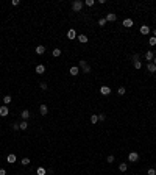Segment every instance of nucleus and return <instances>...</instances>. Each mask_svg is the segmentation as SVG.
I'll use <instances>...</instances> for the list:
<instances>
[{
	"label": "nucleus",
	"instance_id": "12",
	"mask_svg": "<svg viewBox=\"0 0 156 175\" xmlns=\"http://www.w3.org/2000/svg\"><path fill=\"white\" fill-rule=\"evenodd\" d=\"M147 69H148V72H152V74H156V66L153 63H148L147 64Z\"/></svg>",
	"mask_w": 156,
	"mask_h": 175
},
{
	"label": "nucleus",
	"instance_id": "4",
	"mask_svg": "<svg viewBox=\"0 0 156 175\" xmlns=\"http://www.w3.org/2000/svg\"><path fill=\"white\" fill-rule=\"evenodd\" d=\"M8 114H9V109H8V106H6V105L0 106V116H2V117H6Z\"/></svg>",
	"mask_w": 156,
	"mask_h": 175
},
{
	"label": "nucleus",
	"instance_id": "7",
	"mask_svg": "<svg viewBox=\"0 0 156 175\" xmlns=\"http://www.w3.org/2000/svg\"><path fill=\"white\" fill-rule=\"evenodd\" d=\"M153 58H155V53H153V50H148L147 53H145V60H147L148 63H152V61H153Z\"/></svg>",
	"mask_w": 156,
	"mask_h": 175
},
{
	"label": "nucleus",
	"instance_id": "32",
	"mask_svg": "<svg viewBox=\"0 0 156 175\" xmlns=\"http://www.w3.org/2000/svg\"><path fill=\"white\" fill-rule=\"evenodd\" d=\"M147 175H156V171H155V169H148Z\"/></svg>",
	"mask_w": 156,
	"mask_h": 175
},
{
	"label": "nucleus",
	"instance_id": "11",
	"mask_svg": "<svg viewBox=\"0 0 156 175\" xmlns=\"http://www.w3.org/2000/svg\"><path fill=\"white\" fill-rule=\"evenodd\" d=\"M34 52H36L38 55H44V53H45V47H44V45H38Z\"/></svg>",
	"mask_w": 156,
	"mask_h": 175
},
{
	"label": "nucleus",
	"instance_id": "3",
	"mask_svg": "<svg viewBox=\"0 0 156 175\" xmlns=\"http://www.w3.org/2000/svg\"><path fill=\"white\" fill-rule=\"evenodd\" d=\"M137 160H139V153H136V152H131V153L128 155V161L130 163H136Z\"/></svg>",
	"mask_w": 156,
	"mask_h": 175
},
{
	"label": "nucleus",
	"instance_id": "21",
	"mask_svg": "<svg viewBox=\"0 0 156 175\" xmlns=\"http://www.w3.org/2000/svg\"><path fill=\"white\" fill-rule=\"evenodd\" d=\"M19 125H20V130H27V128H28V122L27 120H22Z\"/></svg>",
	"mask_w": 156,
	"mask_h": 175
},
{
	"label": "nucleus",
	"instance_id": "39",
	"mask_svg": "<svg viewBox=\"0 0 156 175\" xmlns=\"http://www.w3.org/2000/svg\"><path fill=\"white\" fill-rule=\"evenodd\" d=\"M152 63H153V64H155V66H156V56L153 58V61H152Z\"/></svg>",
	"mask_w": 156,
	"mask_h": 175
},
{
	"label": "nucleus",
	"instance_id": "23",
	"mask_svg": "<svg viewBox=\"0 0 156 175\" xmlns=\"http://www.w3.org/2000/svg\"><path fill=\"white\" fill-rule=\"evenodd\" d=\"M11 100H13V98H11V95H5V97H3V103H5V105L11 103Z\"/></svg>",
	"mask_w": 156,
	"mask_h": 175
},
{
	"label": "nucleus",
	"instance_id": "9",
	"mask_svg": "<svg viewBox=\"0 0 156 175\" xmlns=\"http://www.w3.org/2000/svg\"><path fill=\"white\" fill-rule=\"evenodd\" d=\"M6 161L9 163V164H14V163H16V155H14V153H9V155L6 156Z\"/></svg>",
	"mask_w": 156,
	"mask_h": 175
},
{
	"label": "nucleus",
	"instance_id": "30",
	"mask_svg": "<svg viewBox=\"0 0 156 175\" xmlns=\"http://www.w3.org/2000/svg\"><path fill=\"white\" fill-rule=\"evenodd\" d=\"M94 3H95V0H86L84 2V5H88V6H92Z\"/></svg>",
	"mask_w": 156,
	"mask_h": 175
},
{
	"label": "nucleus",
	"instance_id": "5",
	"mask_svg": "<svg viewBox=\"0 0 156 175\" xmlns=\"http://www.w3.org/2000/svg\"><path fill=\"white\" fill-rule=\"evenodd\" d=\"M100 94H102V95H109V94H111V88L102 86V88H100Z\"/></svg>",
	"mask_w": 156,
	"mask_h": 175
},
{
	"label": "nucleus",
	"instance_id": "36",
	"mask_svg": "<svg viewBox=\"0 0 156 175\" xmlns=\"http://www.w3.org/2000/svg\"><path fill=\"white\" fill-rule=\"evenodd\" d=\"M105 119H106V116L103 114V113H102V114H99V120H105Z\"/></svg>",
	"mask_w": 156,
	"mask_h": 175
},
{
	"label": "nucleus",
	"instance_id": "1",
	"mask_svg": "<svg viewBox=\"0 0 156 175\" xmlns=\"http://www.w3.org/2000/svg\"><path fill=\"white\" fill-rule=\"evenodd\" d=\"M83 2L81 0H75V2H72V9L75 11V13H80L81 11V8H83Z\"/></svg>",
	"mask_w": 156,
	"mask_h": 175
},
{
	"label": "nucleus",
	"instance_id": "28",
	"mask_svg": "<svg viewBox=\"0 0 156 175\" xmlns=\"http://www.w3.org/2000/svg\"><path fill=\"white\" fill-rule=\"evenodd\" d=\"M117 92H119V94H120V95H123V94H125V92H126V89H125V88H123V86H120Z\"/></svg>",
	"mask_w": 156,
	"mask_h": 175
},
{
	"label": "nucleus",
	"instance_id": "29",
	"mask_svg": "<svg viewBox=\"0 0 156 175\" xmlns=\"http://www.w3.org/2000/svg\"><path fill=\"white\" fill-rule=\"evenodd\" d=\"M148 44L150 45H156V38H150L148 39Z\"/></svg>",
	"mask_w": 156,
	"mask_h": 175
},
{
	"label": "nucleus",
	"instance_id": "35",
	"mask_svg": "<svg viewBox=\"0 0 156 175\" xmlns=\"http://www.w3.org/2000/svg\"><path fill=\"white\" fill-rule=\"evenodd\" d=\"M106 161H108V163H114V156H112V155H109L108 158H106Z\"/></svg>",
	"mask_w": 156,
	"mask_h": 175
},
{
	"label": "nucleus",
	"instance_id": "13",
	"mask_svg": "<svg viewBox=\"0 0 156 175\" xmlns=\"http://www.w3.org/2000/svg\"><path fill=\"white\" fill-rule=\"evenodd\" d=\"M78 41H80V42H81V44H86V42H88V36H86V34H78Z\"/></svg>",
	"mask_w": 156,
	"mask_h": 175
},
{
	"label": "nucleus",
	"instance_id": "24",
	"mask_svg": "<svg viewBox=\"0 0 156 175\" xmlns=\"http://www.w3.org/2000/svg\"><path fill=\"white\" fill-rule=\"evenodd\" d=\"M99 25H100V27H105V25H106V19H105V17L99 19Z\"/></svg>",
	"mask_w": 156,
	"mask_h": 175
},
{
	"label": "nucleus",
	"instance_id": "22",
	"mask_svg": "<svg viewBox=\"0 0 156 175\" xmlns=\"http://www.w3.org/2000/svg\"><path fill=\"white\" fill-rule=\"evenodd\" d=\"M97 122H99V116H97V114H92V116H91V124H97Z\"/></svg>",
	"mask_w": 156,
	"mask_h": 175
},
{
	"label": "nucleus",
	"instance_id": "15",
	"mask_svg": "<svg viewBox=\"0 0 156 175\" xmlns=\"http://www.w3.org/2000/svg\"><path fill=\"white\" fill-rule=\"evenodd\" d=\"M150 33V27L148 25H142L141 27V34H148Z\"/></svg>",
	"mask_w": 156,
	"mask_h": 175
},
{
	"label": "nucleus",
	"instance_id": "19",
	"mask_svg": "<svg viewBox=\"0 0 156 175\" xmlns=\"http://www.w3.org/2000/svg\"><path fill=\"white\" fill-rule=\"evenodd\" d=\"M80 74V69H78V66H73V67H70V75H78Z\"/></svg>",
	"mask_w": 156,
	"mask_h": 175
},
{
	"label": "nucleus",
	"instance_id": "33",
	"mask_svg": "<svg viewBox=\"0 0 156 175\" xmlns=\"http://www.w3.org/2000/svg\"><path fill=\"white\" fill-rule=\"evenodd\" d=\"M39 86H41V89H42V91H45V89H47V83H44V81H42V83L39 85Z\"/></svg>",
	"mask_w": 156,
	"mask_h": 175
},
{
	"label": "nucleus",
	"instance_id": "10",
	"mask_svg": "<svg viewBox=\"0 0 156 175\" xmlns=\"http://www.w3.org/2000/svg\"><path fill=\"white\" fill-rule=\"evenodd\" d=\"M39 113H41L42 116H45L49 113V108H47V105H41V106H39Z\"/></svg>",
	"mask_w": 156,
	"mask_h": 175
},
{
	"label": "nucleus",
	"instance_id": "31",
	"mask_svg": "<svg viewBox=\"0 0 156 175\" xmlns=\"http://www.w3.org/2000/svg\"><path fill=\"white\" fill-rule=\"evenodd\" d=\"M131 60H133V63H134V61H139V55H137V53H134V55L131 56Z\"/></svg>",
	"mask_w": 156,
	"mask_h": 175
},
{
	"label": "nucleus",
	"instance_id": "17",
	"mask_svg": "<svg viewBox=\"0 0 156 175\" xmlns=\"http://www.w3.org/2000/svg\"><path fill=\"white\" fill-rule=\"evenodd\" d=\"M126 169H128V164H126V163H120V164H119V171L120 172H125Z\"/></svg>",
	"mask_w": 156,
	"mask_h": 175
},
{
	"label": "nucleus",
	"instance_id": "2",
	"mask_svg": "<svg viewBox=\"0 0 156 175\" xmlns=\"http://www.w3.org/2000/svg\"><path fill=\"white\" fill-rule=\"evenodd\" d=\"M78 64H80V67L83 69V72H84V74H89V72H91V66H89V64L86 63L84 60H81V61H80Z\"/></svg>",
	"mask_w": 156,
	"mask_h": 175
},
{
	"label": "nucleus",
	"instance_id": "34",
	"mask_svg": "<svg viewBox=\"0 0 156 175\" xmlns=\"http://www.w3.org/2000/svg\"><path fill=\"white\" fill-rule=\"evenodd\" d=\"M13 130H14V131L20 130V125H19V124H14V125H13Z\"/></svg>",
	"mask_w": 156,
	"mask_h": 175
},
{
	"label": "nucleus",
	"instance_id": "40",
	"mask_svg": "<svg viewBox=\"0 0 156 175\" xmlns=\"http://www.w3.org/2000/svg\"><path fill=\"white\" fill-rule=\"evenodd\" d=\"M153 34H155V36H156V30H155V31H153Z\"/></svg>",
	"mask_w": 156,
	"mask_h": 175
},
{
	"label": "nucleus",
	"instance_id": "14",
	"mask_svg": "<svg viewBox=\"0 0 156 175\" xmlns=\"http://www.w3.org/2000/svg\"><path fill=\"white\" fill-rule=\"evenodd\" d=\"M20 117L24 119V120H27L28 117H30V111H28V109H24V111L20 113Z\"/></svg>",
	"mask_w": 156,
	"mask_h": 175
},
{
	"label": "nucleus",
	"instance_id": "18",
	"mask_svg": "<svg viewBox=\"0 0 156 175\" xmlns=\"http://www.w3.org/2000/svg\"><path fill=\"white\" fill-rule=\"evenodd\" d=\"M123 27L131 28V27H133V20H131V19H125V20H123Z\"/></svg>",
	"mask_w": 156,
	"mask_h": 175
},
{
	"label": "nucleus",
	"instance_id": "20",
	"mask_svg": "<svg viewBox=\"0 0 156 175\" xmlns=\"http://www.w3.org/2000/svg\"><path fill=\"white\" fill-rule=\"evenodd\" d=\"M36 174H38V175H45V174H47V171H45L44 167H38V169H36Z\"/></svg>",
	"mask_w": 156,
	"mask_h": 175
},
{
	"label": "nucleus",
	"instance_id": "25",
	"mask_svg": "<svg viewBox=\"0 0 156 175\" xmlns=\"http://www.w3.org/2000/svg\"><path fill=\"white\" fill-rule=\"evenodd\" d=\"M20 163H22V166H28V164H30L31 161H30V158H24V160H22Z\"/></svg>",
	"mask_w": 156,
	"mask_h": 175
},
{
	"label": "nucleus",
	"instance_id": "26",
	"mask_svg": "<svg viewBox=\"0 0 156 175\" xmlns=\"http://www.w3.org/2000/svg\"><path fill=\"white\" fill-rule=\"evenodd\" d=\"M53 56H55V58L61 56V50H59V49H55V50H53Z\"/></svg>",
	"mask_w": 156,
	"mask_h": 175
},
{
	"label": "nucleus",
	"instance_id": "16",
	"mask_svg": "<svg viewBox=\"0 0 156 175\" xmlns=\"http://www.w3.org/2000/svg\"><path fill=\"white\" fill-rule=\"evenodd\" d=\"M36 72H38L39 75H42V74L45 72V66H42V64H39V66H36Z\"/></svg>",
	"mask_w": 156,
	"mask_h": 175
},
{
	"label": "nucleus",
	"instance_id": "37",
	"mask_svg": "<svg viewBox=\"0 0 156 175\" xmlns=\"http://www.w3.org/2000/svg\"><path fill=\"white\" fill-rule=\"evenodd\" d=\"M20 2H19V0H13V2H11V5H13V6H17V5H19Z\"/></svg>",
	"mask_w": 156,
	"mask_h": 175
},
{
	"label": "nucleus",
	"instance_id": "27",
	"mask_svg": "<svg viewBox=\"0 0 156 175\" xmlns=\"http://www.w3.org/2000/svg\"><path fill=\"white\" fill-rule=\"evenodd\" d=\"M141 67H142V63H141V61H134V69H137V71H139Z\"/></svg>",
	"mask_w": 156,
	"mask_h": 175
},
{
	"label": "nucleus",
	"instance_id": "8",
	"mask_svg": "<svg viewBox=\"0 0 156 175\" xmlns=\"http://www.w3.org/2000/svg\"><path fill=\"white\" fill-rule=\"evenodd\" d=\"M105 19H106V22H114L115 19H117V16H115L114 13H109V14L105 17Z\"/></svg>",
	"mask_w": 156,
	"mask_h": 175
},
{
	"label": "nucleus",
	"instance_id": "38",
	"mask_svg": "<svg viewBox=\"0 0 156 175\" xmlns=\"http://www.w3.org/2000/svg\"><path fill=\"white\" fill-rule=\"evenodd\" d=\"M0 175H6V171H5V169H0Z\"/></svg>",
	"mask_w": 156,
	"mask_h": 175
},
{
	"label": "nucleus",
	"instance_id": "6",
	"mask_svg": "<svg viewBox=\"0 0 156 175\" xmlns=\"http://www.w3.org/2000/svg\"><path fill=\"white\" fill-rule=\"evenodd\" d=\"M75 38H77V31H75L73 28H70V30L67 31V39H70V41H72V39H75Z\"/></svg>",
	"mask_w": 156,
	"mask_h": 175
}]
</instances>
